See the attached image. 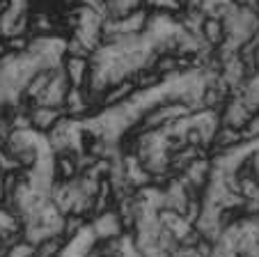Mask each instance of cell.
Returning <instances> with one entry per match:
<instances>
[{"label":"cell","instance_id":"cell-4","mask_svg":"<svg viewBox=\"0 0 259 257\" xmlns=\"http://www.w3.org/2000/svg\"><path fill=\"white\" fill-rule=\"evenodd\" d=\"M252 117V113L248 111V106L243 103V99L241 97H234L230 103H227V108H225V113H223V124H227V126H234V129H243L245 126V122Z\"/></svg>","mask_w":259,"mask_h":257},{"label":"cell","instance_id":"cell-1","mask_svg":"<svg viewBox=\"0 0 259 257\" xmlns=\"http://www.w3.org/2000/svg\"><path fill=\"white\" fill-rule=\"evenodd\" d=\"M64 117V111L58 106H44V103H32L28 111L30 129L37 133H49L55 124Z\"/></svg>","mask_w":259,"mask_h":257},{"label":"cell","instance_id":"cell-3","mask_svg":"<svg viewBox=\"0 0 259 257\" xmlns=\"http://www.w3.org/2000/svg\"><path fill=\"white\" fill-rule=\"evenodd\" d=\"M200 37L211 49H218L227 37L223 19H220V16H204V21H202V25H200Z\"/></svg>","mask_w":259,"mask_h":257},{"label":"cell","instance_id":"cell-2","mask_svg":"<svg viewBox=\"0 0 259 257\" xmlns=\"http://www.w3.org/2000/svg\"><path fill=\"white\" fill-rule=\"evenodd\" d=\"M62 71L71 88H85L90 81V60L83 55H67L62 60Z\"/></svg>","mask_w":259,"mask_h":257}]
</instances>
